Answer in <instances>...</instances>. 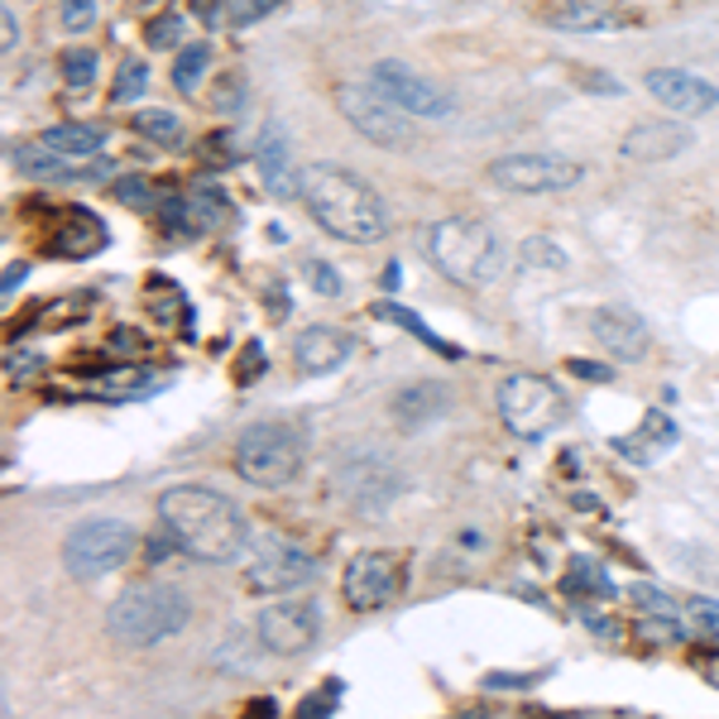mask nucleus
<instances>
[{"label": "nucleus", "mask_w": 719, "mask_h": 719, "mask_svg": "<svg viewBox=\"0 0 719 719\" xmlns=\"http://www.w3.org/2000/svg\"><path fill=\"white\" fill-rule=\"evenodd\" d=\"M293 192L326 236L345 244H379L388 236V207L379 192L341 164H308L293 173Z\"/></svg>", "instance_id": "nucleus-1"}, {"label": "nucleus", "mask_w": 719, "mask_h": 719, "mask_svg": "<svg viewBox=\"0 0 719 719\" xmlns=\"http://www.w3.org/2000/svg\"><path fill=\"white\" fill-rule=\"evenodd\" d=\"M158 518H164V532L183 552H192L197 561H211V566L236 561L244 552V542H250L244 513L207 484L164 489V494H158Z\"/></svg>", "instance_id": "nucleus-2"}, {"label": "nucleus", "mask_w": 719, "mask_h": 719, "mask_svg": "<svg viewBox=\"0 0 719 719\" xmlns=\"http://www.w3.org/2000/svg\"><path fill=\"white\" fill-rule=\"evenodd\" d=\"M427 259L460 288H489L509 269V244L475 216H446L427 230Z\"/></svg>", "instance_id": "nucleus-3"}, {"label": "nucleus", "mask_w": 719, "mask_h": 719, "mask_svg": "<svg viewBox=\"0 0 719 719\" xmlns=\"http://www.w3.org/2000/svg\"><path fill=\"white\" fill-rule=\"evenodd\" d=\"M187 618H192V604H187L183 590L149 581V585H129L125 595L111 604L106 633L125 647H154V643L173 638V633H183Z\"/></svg>", "instance_id": "nucleus-4"}, {"label": "nucleus", "mask_w": 719, "mask_h": 719, "mask_svg": "<svg viewBox=\"0 0 719 719\" xmlns=\"http://www.w3.org/2000/svg\"><path fill=\"white\" fill-rule=\"evenodd\" d=\"M494 403H499L503 427H509L518 441L552 437L561 427V417H566V398H561V388L546 379V374H509V379L499 384Z\"/></svg>", "instance_id": "nucleus-5"}, {"label": "nucleus", "mask_w": 719, "mask_h": 719, "mask_svg": "<svg viewBox=\"0 0 719 719\" xmlns=\"http://www.w3.org/2000/svg\"><path fill=\"white\" fill-rule=\"evenodd\" d=\"M135 528L121 523V518H92V523H77L63 542V571L72 581H101V575L121 571L129 556H135Z\"/></svg>", "instance_id": "nucleus-6"}, {"label": "nucleus", "mask_w": 719, "mask_h": 719, "mask_svg": "<svg viewBox=\"0 0 719 719\" xmlns=\"http://www.w3.org/2000/svg\"><path fill=\"white\" fill-rule=\"evenodd\" d=\"M302 470V437L283 423H254L236 441V475L250 484L279 489Z\"/></svg>", "instance_id": "nucleus-7"}, {"label": "nucleus", "mask_w": 719, "mask_h": 719, "mask_svg": "<svg viewBox=\"0 0 719 719\" xmlns=\"http://www.w3.org/2000/svg\"><path fill=\"white\" fill-rule=\"evenodd\" d=\"M484 178L499 192H518V197H542V192H566L585 178V168L575 158L561 154H503L484 168Z\"/></svg>", "instance_id": "nucleus-8"}, {"label": "nucleus", "mask_w": 719, "mask_h": 719, "mask_svg": "<svg viewBox=\"0 0 719 719\" xmlns=\"http://www.w3.org/2000/svg\"><path fill=\"white\" fill-rule=\"evenodd\" d=\"M336 111L351 121V129H359L369 144H384V149H398V144L413 139L408 111H398L369 77L365 82H341L336 86Z\"/></svg>", "instance_id": "nucleus-9"}, {"label": "nucleus", "mask_w": 719, "mask_h": 719, "mask_svg": "<svg viewBox=\"0 0 719 719\" xmlns=\"http://www.w3.org/2000/svg\"><path fill=\"white\" fill-rule=\"evenodd\" d=\"M403 585H408V566L398 552H355L341 571V595L355 614H374L394 604Z\"/></svg>", "instance_id": "nucleus-10"}, {"label": "nucleus", "mask_w": 719, "mask_h": 719, "mask_svg": "<svg viewBox=\"0 0 719 719\" xmlns=\"http://www.w3.org/2000/svg\"><path fill=\"white\" fill-rule=\"evenodd\" d=\"M322 633V614H316L312 600H273L259 609V624H254V638L264 653L273 657H298L308 653Z\"/></svg>", "instance_id": "nucleus-11"}, {"label": "nucleus", "mask_w": 719, "mask_h": 719, "mask_svg": "<svg viewBox=\"0 0 719 719\" xmlns=\"http://www.w3.org/2000/svg\"><path fill=\"white\" fill-rule=\"evenodd\" d=\"M369 82L379 86V92L394 101L398 111L417 115V121H441V115H451V96H446L437 82H427L413 63H398V58H379V63L369 67Z\"/></svg>", "instance_id": "nucleus-12"}, {"label": "nucleus", "mask_w": 719, "mask_h": 719, "mask_svg": "<svg viewBox=\"0 0 719 719\" xmlns=\"http://www.w3.org/2000/svg\"><path fill=\"white\" fill-rule=\"evenodd\" d=\"M312 575H316L312 552H302V546H293V542H269L264 552L250 561L244 585H250L254 595H288V590L308 585Z\"/></svg>", "instance_id": "nucleus-13"}, {"label": "nucleus", "mask_w": 719, "mask_h": 719, "mask_svg": "<svg viewBox=\"0 0 719 719\" xmlns=\"http://www.w3.org/2000/svg\"><path fill=\"white\" fill-rule=\"evenodd\" d=\"M643 86L653 92V101H661V106H667L671 115H681V121L719 106V86L696 77V72H686V67H653L643 77Z\"/></svg>", "instance_id": "nucleus-14"}, {"label": "nucleus", "mask_w": 719, "mask_h": 719, "mask_svg": "<svg viewBox=\"0 0 719 719\" xmlns=\"http://www.w3.org/2000/svg\"><path fill=\"white\" fill-rule=\"evenodd\" d=\"M690 129L676 125V121H638L618 144V154L633 158V164H667V158L686 154L690 149Z\"/></svg>", "instance_id": "nucleus-15"}, {"label": "nucleus", "mask_w": 719, "mask_h": 719, "mask_svg": "<svg viewBox=\"0 0 719 719\" xmlns=\"http://www.w3.org/2000/svg\"><path fill=\"white\" fill-rule=\"evenodd\" d=\"M590 331H595V341L614 359H643L647 345H653V336H647V326H643V316H633L624 308H600L595 316H590Z\"/></svg>", "instance_id": "nucleus-16"}, {"label": "nucleus", "mask_w": 719, "mask_h": 719, "mask_svg": "<svg viewBox=\"0 0 719 719\" xmlns=\"http://www.w3.org/2000/svg\"><path fill=\"white\" fill-rule=\"evenodd\" d=\"M216 221H221V192H216L211 183L187 187L183 197H173L168 207H164V226L173 230V236H183V240H192V236H201V230H211Z\"/></svg>", "instance_id": "nucleus-17"}, {"label": "nucleus", "mask_w": 719, "mask_h": 719, "mask_svg": "<svg viewBox=\"0 0 719 719\" xmlns=\"http://www.w3.org/2000/svg\"><path fill=\"white\" fill-rule=\"evenodd\" d=\"M293 355H298L302 374H331V369H341L345 359H351V331H341V326H308V331H298Z\"/></svg>", "instance_id": "nucleus-18"}, {"label": "nucleus", "mask_w": 719, "mask_h": 719, "mask_svg": "<svg viewBox=\"0 0 719 719\" xmlns=\"http://www.w3.org/2000/svg\"><path fill=\"white\" fill-rule=\"evenodd\" d=\"M618 456L624 460H638V466H647V460H657L661 451H671L676 446V423L661 408H647L643 413V427L628 431V437H614Z\"/></svg>", "instance_id": "nucleus-19"}, {"label": "nucleus", "mask_w": 719, "mask_h": 719, "mask_svg": "<svg viewBox=\"0 0 719 719\" xmlns=\"http://www.w3.org/2000/svg\"><path fill=\"white\" fill-rule=\"evenodd\" d=\"M101 244H106V226H101L86 207H72L63 216V226H58V236H53V254H63V259H92Z\"/></svg>", "instance_id": "nucleus-20"}, {"label": "nucleus", "mask_w": 719, "mask_h": 719, "mask_svg": "<svg viewBox=\"0 0 719 719\" xmlns=\"http://www.w3.org/2000/svg\"><path fill=\"white\" fill-rule=\"evenodd\" d=\"M451 408V388L446 384H408L403 394L394 398V417L403 427H423V423H437V417Z\"/></svg>", "instance_id": "nucleus-21"}, {"label": "nucleus", "mask_w": 719, "mask_h": 719, "mask_svg": "<svg viewBox=\"0 0 719 719\" xmlns=\"http://www.w3.org/2000/svg\"><path fill=\"white\" fill-rule=\"evenodd\" d=\"M254 164H259V173H264V183L273 187V192L293 187V178H288V129H283V121H273V115H269L264 125H259Z\"/></svg>", "instance_id": "nucleus-22"}, {"label": "nucleus", "mask_w": 719, "mask_h": 719, "mask_svg": "<svg viewBox=\"0 0 719 719\" xmlns=\"http://www.w3.org/2000/svg\"><path fill=\"white\" fill-rule=\"evenodd\" d=\"M618 24H624V14L614 6H595V0H575V6L552 10V29H561V34H604V29Z\"/></svg>", "instance_id": "nucleus-23"}, {"label": "nucleus", "mask_w": 719, "mask_h": 719, "mask_svg": "<svg viewBox=\"0 0 719 719\" xmlns=\"http://www.w3.org/2000/svg\"><path fill=\"white\" fill-rule=\"evenodd\" d=\"M10 164L24 173V178H82V168H72V158L67 154H58V149H49L43 139H34V144H20V149H10Z\"/></svg>", "instance_id": "nucleus-24"}, {"label": "nucleus", "mask_w": 719, "mask_h": 719, "mask_svg": "<svg viewBox=\"0 0 719 719\" xmlns=\"http://www.w3.org/2000/svg\"><path fill=\"white\" fill-rule=\"evenodd\" d=\"M164 384H168V374H158V369H149V365H125V369H115L111 379L96 384V398H111V403L149 398V394H158Z\"/></svg>", "instance_id": "nucleus-25"}, {"label": "nucleus", "mask_w": 719, "mask_h": 719, "mask_svg": "<svg viewBox=\"0 0 719 719\" xmlns=\"http://www.w3.org/2000/svg\"><path fill=\"white\" fill-rule=\"evenodd\" d=\"M39 139L49 144V149L67 154V158H96V154H101V144H106V135H101L96 125H77V121H63V125L43 129Z\"/></svg>", "instance_id": "nucleus-26"}, {"label": "nucleus", "mask_w": 719, "mask_h": 719, "mask_svg": "<svg viewBox=\"0 0 719 719\" xmlns=\"http://www.w3.org/2000/svg\"><path fill=\"white\" fill-rule=\"evenodd\" d=\"M211 67V43H183L178 53H173V86H178L183 96H192L201 77H207Z\"/></svg>", "instance_id": "nucleus-27"}, {"label": "nucleus", "mask_w": 719, "mask_h": 719, "mask_svg": "<svg viewBox=\"0 0 719 719\" xmlns=\"http://www.w3.org/2000/svg\"><path fill=\"white\" fill-rule=\"evenodd\" d=\"M681 624H686V638L719 647V600H705V595L681 600Z\"/></svg>", "instance_id": "nucleus-28"}, {"label": "nucleus", "mask_w": 719, "mask_h": 719, "mask_svg": "<svg viewBox=\"0 0 719 719\" xmlns=\"http://www.w3.org/2000/svg\"><path fill=\"white\" fill-rule=\"evenodd\" d=\"M341 484L355 494V503H365V509H374V499H369V489L374 484H388V489H398L394 480V470L384 466V460H365V466H351V470H341Z\"/></svg>", "instance_id": "nucleus-29"}, {"label": "nucleus", "mask_w": 719, "mask_h": 719, "mask_svg": "<svg viewBox=\"0 0 719 719\" xmlns=\"http://www.w3.org/2000/svg\"><path fill=\"white\" fill-rule=\"evenodd\" d=\"M518 269L556 273V269H566V250H561L556 240H546V236H528L523 244H518Z\"/></svg>", "instance_id": "nucleus-30"}, {"label": "nucleus", "mask_w": 719, "mask_h": 719, "mask_svg": "<svg viewBox=\"0 0 719 719\" xmlns=\"http://www.w3.org/2000/svg\"><path fill=\"white\" fill-rule=\"evenodd\" d=\"M561 590H566V595H600V600L614 595L609 575H604L595 561H571V571H566V581H561Z\"/></svg>", "instance_id": "nucleus-31"}, {"label": "nucleus", "mask_w": 719, "mask_h": 719, "mask_svg": "<svg viewBox=\"0 0 719 719\" xmlns=\"http://www.w3.org/2000/svg\"><path fill=\"white\" fill-rule=\"evenodd\" d=\"M96 67H101L96 49H67L63 58H58V72H63V82L72 86V92H86V86L96 82Z\"/></svg>", "instance_id": "nucleus-32"}, {"label": "nucleus", "mask_w": 719, "mask_h": 719, "mask_svg": "<svg viewBox=\"0 0 719 719\" xmlns=\"http://www.w3.org/2000/svg\"><path fill=\"white\" fill-rule=\"evenodd\" d=\"M135 129L154 144H178L183 139V121L173 111H135Z\"/></svg>", "instance_id": "nucleus-33"}, {"label": "nucleus", "mask_w": 719, "mask_h": 719, "mask_svg": "<svg viewBox=\"0 0 719 719\" xmlns=\"http://www.w3.org/2000/svg\"><path fill=\"white\" fill-rule=\"evenodd\" d=\"M144 86H149V67L144 63H121V72H115V86H111V106H129L135 96H144Z\"/></svg>", "instance_id": "nucleus-34"}, {"label": "nucleus", "mask_w": 719, "mask_h": 719, "mask_svg": "<svg viewBox=\"0 0 719 719\" xmlns=\"http://www.w3.org/2000/svg\"><path fill=\"white\" fill-rule=\"evenodd\" d=\"M183 34H187V20L178 10H168V14H158V20L144 29V43H149V49H178Z\"/></svg>", "instance_id": "nucleus-35"}, {"label": "nucleus", "mask_w": 719, "mask_h": 719, "mask_svg": "<svg viewBox=\"0 0 719 719\" xmlns=\"http://www.w3.org/2000/svg\"><path fill=\"white\" fill-rule=\"evenodd\" d=\"M633 604H638V614H671V618H681V600L667 595V590H657V585H633Z\"/></svg>", "instance_id": "nucleus-36"}, {"label": "nucleus", "mask_w": 719, "mask_h": 719, "mask_svg": "<svg viewBox=\"0 0 719 719\" xmlns=\"http://www.w3.org/2000/svg\"><path fill=\"white\" fill-rule=\"evenodd\" d=\"M58 20H63V29H72V34H82V29L96 24V0H58Z\"/></svg>", "instance_id": "nucleus-37"}, {"label": "nucleus", "mask_w": 719, "mask_h": 719, "mask_svg": "<svg viewBox=\"0 0 719 719\" xmlns=\"http://www.w3.org/2000/svg\"><path fill=\"white\" fill-rule=\"evenodd\" d=\"M115 197H121L125 207H139V211H154L158 207L149 178H121V183H115Z\"/></svg>", "instance_id": "nucleus-38"}, {"label": "nucleus", "mask_w": 719, "mask_h": 719, "mask_svg": "<svg viewBox=\"0 0 719 719\" xmlns=\"http://www.w3.org/2000/svg\"><path fill=\"white\" fill-rule=\"evenodd\" d=\"M336 700H341V681H331V686L312 690V696L298 705V719H316V715H331V710H336Z\"/></svg>", "instance_id": "nucleus-39"}, {"label": "nucleus", "mask_w": 719, "mask_h": 719, "mask_svg": "<svg viewBox=\"0 0 719 719\" xmlns=\"http://www.w3.org/2000/svg\"><path fill=\"white\" fill-rule=\"evenodd\" d=\"M379 316H388V322H398V326H408V331H413L417 341H427V345H437V351H441V341L431 336V331H427L423 322H417L413 312H403V308H394V302H384V308H379Z\"/></svg>", "instance_id": "nucleus-40"}, {"label": "nucleus", "mask_w": 719, "mask_h": 719, "mask_svg": "<svg viewBox=\"0 0 719 719\" xmlns=\"http://www.w3.org/2000/svg\"><path fill=\"white\" fill-rule=\"evenodd\" d=\"M308 279H312L316 293H326V298L341 293V273L331 269V264H322V259H308Z\"/></svg>", "instance_id": "nucleus-41"}, {"label": "nucleus", "mask_w": 719, "mask_h": 719, "mask_svg": "<svg viewBox=\"0 0 719 719\" xmlns=\"http://www.w3.org/2000/svg\"><path fill=\"white\" fill-rule=\"evenodd\" d=\"M283 0H236V10H230V20L236 24H254V20H264V14H273Z\"/></svg>", "instance_id": "nucleus-42"}, {"label": "nucleus", "mask_w": 719, "mask_h": 719, "mask_svg": "<svg viewBox=\"0 0 719 719\" xmlns=\"http://www.w3.org/2000/svg\"><path fill=\"white\" fill-rule=\"evenodd\" d=\"M566 369L581 374V379H595V384H609L614 379V369L609 365H595V359H566Z\"/></svg>", "instance_id": "nucleus-43"}, {"label": "nucleus", "mask_w": 719, "mask_h": 719, "mask_svg": "<svg viewBox=\"0 0 719 719\" xmlns=\"http://www.w3.org/2000/svg\"><path fill=\"white\" fill-rule=\"evenodd\" d=\"M14 43H20V20H14V10L6 6L0 10V49L14 53Z\"/></svg>", "instance_id": "nucleus-44"}, {"label": "nucleus", "mask_w": 719, "mask_h": 719, "mask_svg": "<svg viewBox=\"0 0 719 719\" xmlns=\"http://www.w3.org/2000/svg\"><path fill=\"white\" fill-rule=\"evenodd\" d=\"M236 135H211V144H207V158H216V164H230L236 158V144H230Z\"/></svg>", "instance_id": "nucleus-45"}, {"label": "nucleus", "mask_w": 719, "mask_h": 719, "mask_svg": "<svg viewBox=\"0 0 719 719\" xmlns=\"http://www.w3.org/2000/svg\"><path fill=\"white\" fill-rule=\"evenodd\" d=\"M34 365H39V359L34 355H6V369H10V379H29V374H34Z\"/></svg>", "instance_id": "nucleus-46"}, {"label": "nucleus", "mask_w": 719, "mask_h": 719, "mask_svg": "<svg viewBox=\"0 0 719 719\" xmlns=\"http://www.w3.org/2000/svg\"><path fill=\"white\" fill-rule=\"evenodd\" d=\"M236 92H240V82H226L221 92H216V101H211V106H216V111H236V106H240V101H236Z\"/></svg>", "instance_id": "nucleus-47"}, {"label": "nucleus", "mask_w": 719, "mask_h": 719, "mask_svg": "<svg viewBox=\"0 0 719 719\" xmlns=\"http://www.w3.org/2000/svg\"><path fill=\"white\" fill-rule=\"evenodd\" d=\"M29 279V264H6V298H14V288Z\"/></svg>", "instance_id": "nucleus-48"}]
</instances>
